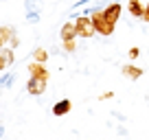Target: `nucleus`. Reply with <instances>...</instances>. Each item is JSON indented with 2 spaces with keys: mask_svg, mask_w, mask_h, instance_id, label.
<instances>
[{
  "mask_svg": "<svg viewBox=\"0 0 149 140\" xmlns=\"http://www.w3.org/2000/svg\"><path fill=\"white\" fill-rule=\"evenodd\" d=\"M74 28H77V35H79V37H92L94 33H97L92 18H86V15H79V18L74 20Z\"/></svg>",
  "mask_w": 149,
  "mask_h": 140,
  "instance_id": "obj_1",
  "label": "nucleus"
},
{
  "mask_svg": "<svg viewBox=\"0 0 149 140\" xmlns=\"http://www.w3.org/2000/svg\"><path fill=\"white\" fill-rule=\"evenodd\" d=\"M92 22H94V28H97V33H99V35H112V33H114V26H112V24L105 20L103 11H94Z\"/></svg>",
  "mask_w": 149,
  "mask_h": 140,
  "instance_id": "obj_2",
  "label": "nucleus"
},
{
  "mask_svg": "<svg viewBox=\"0 0 149 140\" xmlns=\"http://www.w3.org/2000/svg\"><path fill=\"white\" fill-rule=\"evenodd\" d=\"M0 42H2V48H15L20 40L15 37V31L11 26H2L0 28Z\"/></svg>",
  "mask_w": 149,
  "mask_h": 140,
  "instance_id": "obj_3",
  "label": "nucleus"
},
{
  "mask_svg": "<svg viewBox=\"0 0 149 140\" xmlns=\"http://www.w3.org/2000/svg\"><path fill=\"white\" fill-rule=\"evenodd\" d=\"M46 81H48V79H42V77H29V81H26V92L33 94V96L44 94V90H46Z\"/></svg>",
  "mask_w": 149,
  "mask_h": 140,
  "instance_id": "obj_4",
  "label": "nucleus"
},
{
  "mask_svg": "<svg viewBox=\"0 0 149 140\" xmlns=\"http://www.w3.org/2000/svg\"><path fill=\"white\" fill-rule=\"evenodd\" d=\"M121 11H123V7L118 5V2H112V5H107L105 9H103V15H105V20L114 26V24L118 22V18H121Z\"/></svg>",
  "mask_w": 149,
  "mask_h": 140,
  "instance_id": "obj_5",
  "label": "nucleus"
},
{
  "mask_svg": "<svg viewBox=\"0 0 149 140\" xmlns=\"http://www.w3.org/2000/svg\"><path fill=\"white\" fill-rule=\"evenodd\" d=\"M59 37H61V42H74V37H77V28H74V22H66L64 26H61Z\"/></svg>",
  "mask_w": 149,
  "mask_h": 140,
  "instance_id": "obj_6",
  "label": "nucleus"
},
{
  "mask_svg": "<svg viewBox=\"0 0 149 140\" xmlns=\"http://www.w3.org/2000/svg\"><path fill=\"white\" fill-rule=\"evenodd\" d=\"M13 64V48H0V70H7Z\"/></svg>",
  "mask_w": 149,
  "mask_h": 140,
  "instance_id": "obj_7",
  "label": "nucleus"
},
{
  "mask_svg": "<svg viewBox=\"0 0 149 140\" xmlns=\"http://www.w3.org/2000/svg\"><path fill=\"white\" fill-rule=\"evenodd\" d=\"M70 107H72V103H70L68 98H61V101H57L55 105H53V114H55V116H66V114L70 112Z\"/></svg>",
  "mask_w": 149,
  "mask_h": 140,
  "instance_id": "obj_8",
  "label": "nucleus"
},
{
  "mask_svg": "<svg viewBox=\"0 0 149 140\" xmlns=\"http://www.w3.org/2000/svg\"><path fill=\"white\" fill-rule=\"evenodd\" d=\"M123 77H127V79H132V81H136V79H140V77H143V70L138 68V66H123Z\"/></svg>",
  "mask_w": 149,
  "mask_h": 140,
  "instance_id": "obj_9",
  "label": "nucleus"
},
{
  "mask_svg": "<svg viewBox=\"0 0 149 140\" xmlns=\"http://www.w3.org/2000/svg\"><path fill=\"white\" fill-rule=\"evenodd\" d=\"M29 72H31V77H42V79H48V70L44 64H37V61H33L31 66H29Z\"/></svg>",
  "mask_w": 149,
  "mask_h": 140,
  "instance_id": "obj_10",
  "label": "nucleus"
},
{
  "mask_svg": "<svg viewBox=\"0 0 149 140\" xmlns=\"http://www.w3.org/2000/svg\"><path fill=\"white\" fill-rule=\"evenodd\" d=\"M127 9H130V13L134 15V18H140V20H143V15H145V7L140 5V0H130Z\"/></svg>",
  "mask_w": 149,
  "mask_h": 140,
  "instance_id": "obj_11",
  "label": "nucleus"
},
{
  "mask_svg": "<svg viewBox=\"0 0 149 140\" xmlns=\"http://www.w3.org/2000/svg\"><path fill=\"white\" fill-rule=\"evenodd\" d=\"M13 81H15V75H13V72H5V75H2V79H0V85H2L5 90H9L11 85H13Z\"/></svg>",
  "mask_w": 149,
  "mask_h": 140,
  "instance_id": "obj_12",
  "label": "nucleus"
},
{
  "mask_svg": "<svg viewBox=\"0 0 149 140\" xmlns=\"http://www.w3.org/2000/svg\"><path fill=\"white\" fill-rule=\"evenodd\" d=\"M24 9L29 11H42V2L40 0H24Z\"/></svg>",
  "mask_w": 149,
  "mask_h": 140,
  "instance_id": "obj_13",
  "label": "nucleus"
},
{
  "mask_svg": "<svg viewBox=\"0 0 149 140\" xmlns=\"http://www.w3.org/2000/svg\"><path fill=\"white\" fill-rule=\"evenodd\" d=\"M24 18H26L29 24H37V22H40V18H42V11H29Z\"/></svg>",
  "mask_w": 149,
  "mask_h": 140,
  "instance_id": "obj_14",
  "label": "nucleus"
},
{
  "mask_svg": "<svg viewBox=\"0 0 149 140\" xmlns=\"http://www.w3.org/2000/svg\"><path fill=\"white\" fill-rule=\"evenodd\" d=\"M33 57H35V61H37V64H44V61L48 59V53L44 51V48H37V51L33 53Z\"/></svg>",
  "mask_w": 149,
  "mask_h": 140,
  "instance_id": "obj_15",
  "label": "nucleus"
},
{
  "mask_svg": "<svg viewBox=\"0 0 149 140\" xmlns=\"http://www.w3.org/2000/svg\"><path fill=\"white\" fill-rule=\"evenodd\" d=\"M138 55H140V51H138L136 46H134V48H130V57H132V59H136Z\"/></svg>",
  "mask_w": 149,
  "mask_h": 140,
  "instance_id": "obj_16",
  "label": "nucleus"
},
{
  "mask_svg": "<svg viewBox=\"0 0 149 140\" xmlns=\"http://www.w3.org/2000/svg\"><path fill=\"white\" fill-rule=\"evenodd\" d=\"M64 48H66L68 53H72V51H74V42H64Z\"/></svg>",
  "mask_w": 149,
  "mask_h": 140,
  "instance_id": "obj_17",
  "label": "nucleus"
},
{
  "mask_svg": "<svg viewBox=\"0 0 149 140\" xmlns=\"http://www.w3.org/2000/svg\"><path fill=\"white\" fill-rule=\"evenodd\" d=\"M90 0H77V2H74L72 5V9H77V7H84V5H88Z\"/></svg>",
  "mask_w": 149,
  "mask_h": 140,
  "instance_id": "obj_18",
  "label": "nucleus"
},
{
  "mask_svg": "<svg viewBox=\"0 0 149 140\" xmlns=\"http://www.w3.org/2000/svg\"><path fill=\"white\" fill-rule=\"evenodd\" d=\"M143 20H145V22H149V2H147V7H145V15H143Z\"/></svg>",
  "mask_w": 149,
  "mask_h": 140,
  "instance_id": "obj_19",
  "label": "nucleus"
},
{
  "mask_svg": "<svg viewBox=\"0 0 149 140\" xmlns=\"http://www.w3.org/2000/svg\"><path fill=\"white\" fill-rule=\"evenodd\" d=\"M103 2H110V0H103Z\"/></svg>",
  "mask_w": 149,
  "mask_h": 140,
  "instance_id": "obj_20",
  "label": "nucleus"
}]
</instances>
